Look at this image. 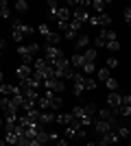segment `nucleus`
<instances>
[{
	"instance_id": "9",
	"label": "nucleus",
	"mask_w": 131,
	"mask_h": 146,
	"mask_svg": "<svg viewBox=\"0 0 131 146\" xmlns=\"http://www.w3.org/2000/svg\"><path fill=\"white\" fill-rule=\"evenodd\" d=\"M72 81H74V96H81L83 92L87 90V76L83 72H76Z\"/></svg>"
},
{
	"instance_id": "13",
	"label": "nucleus",
	"mask_w": 131,
	"mask_h": 146,
	"mask_svg": "<svg viewBox=\"0 0 131 146\" xmlns=\"http://www.w3.org/2000/svg\"><path fill=\"white\" fill-rule=\"evenodd\" d=\"M118 127V124H112V122H107V120H94V131L100 135H105L109 133V131H114V129Z\"/></svg>"
},
{
	"instance_id": "25",
	"label": "nucleus",
	"mask_w": 131,
	"mask_h": 146,
	"mask_svg": "<svg viewBox=\"0 0 131 146\" xmlns=\"http://www.w3.org/2000/svg\"><path fill=\"white\" fill-rule=\"evenodd\" d=\"M24 98H29V100H35V103H37L42 96L37 94V90H24Z\"/></svg>"
},
{
	"instance_id": "14",
	"label": "nucleus",
	"mask_w": 131,
	"mask_h": 146,
	"mask_svg": "<svg viewBox=\"0 0 131 146\" xmlns=\"http://www.w3.org/2000/svg\"><path fill=\"white\" fill-rule=\"evenodd\" d=\"M120 142V135L116 133V131H109V133H105L103 135V140L98 142L100 146H114V144H118Z\"/></svg>"
},
{
	"instance_id": "27",
	"label": "nucleus",
	"mask_w": 131,
	"mask_h": 146,
	"mask_svg": "<svg viewBox=\"0 0 131 146\" xmlns=\"http://www.w3.org/2000/svg\"><path fill=\"white\" fill-rule=\"evenodd\" d=\"M9 15H11V13H9V5H7V0H2V2H0V18L7 20Z\"/></svg>"
},
{
	"instance_id": "17",
	"label": "nucleus",
	"mask_w": 131,
	"mask_h": 146,
	"mask_svg": "<svg viewBox=\"0 0 131 146\" xmlns=\"http://www.w3.org/2000/svg\"><path fill=\"white\" fill-rule=\"evenodd\" d=\"M98 120H107L112 122V124H116V113H114V109H98Z\"/></svg>"
},
{
	"instance_id": "28",
	"label": "nucleus",
	"mask_w": 131,
	"mask_h": 146,
	"mask_svg": "<svg viewBox=\"0 0 131 146\" xmlns=\"http://www.w3.org/2000/svg\"><path fill=\"white\" fill-rule=\"evenodd\" d=\"M96 74H98V81H103V83H107V81L112 79V76H109V70H107V68H100V70H98Z\"/></svg>"
},
{
	"instance_id": "16",
	"label": "nucleus",
	"mask_w": 131,
	"mask_h": 146,
	"mask_svg": "<svg viewBox=\"0 0 131 146\" xmlns=\"http://www.w3.org/2000/svg\"><path fill=\"white\" fill-rule=\"evenodd\" d=\"M90 24L92 26H107V24H112V20H109L107 13H100V15H92L90 18Z\"/></svg>"
},
{
	"instance_id": "37",
	"label": "nucleus",
	"mask_w": 131,
	"mask_h": 146,
	"mask_svg": "<svg viewBox=\"0 0 131 146\" xmlns=\"http://www.w3.org/2000/svg\"><path fill=\"white\" fill-rule=\"evenodd\" d=\"M57 146H68V140H57Z\"/></svg>"
},
{
	"instance_id": "33",
	"label": "nucleus",
	"mask_w": 131,
	"mask_h": 146,
	"mask_svg": "<svg viewBox=\"0 0 131 146\" xmlns=\"http://www.w3.org/2000/svg\"><path fill=\"white\" fill-rule=\"evenodd\" d=\"M39 33H42V35H44V37L48 35V33H50V29H48V24H39Z\"/></svg>"
},
{
	"instance_id": "1",
	"label": "nucleus",
	"mask_w": 131,
	"mask_h": 146,
	"mask_svg": "<svg viewBox=\"0 0 131 146\" xmlns=\"http://www.w3.org/2000/svg\"><path fill=\"white\" fill-rule=\"evenodd\" d=\"M70 113L81 122L83 127H90V124H94V113H98V109H96V105L90 103V105H79V107H74Z\"/></svg>"
},
{
	"instance_id": "18",
	"label": "nucleus",
	"mask_w": 131,
	"mask_h": 146,
	"mask_svg": "<svg viewBox=\"0 0 131 146\" xmlns=\"http://www.w3.org/2000/svg\"><path fill=\"white\" fill-rule=\"evenodd\" d=\"M57 120V116L55 113H50V111H42V113H39V124H42V127H46V124H50V122H55Z\"/></svg>"
},
{
	"instance_id": "8",
	"label": "nucleus",
	"mask_w": 131,
	"mask_h": 146,
	"mask_svg": "<svg viewBox=\"0 0 131 146\" xmlns=\"http://www.w3.org/2000/svg\"><path fill=\"white\" fill-rule=\"evenodd\" d=\"M0 107H2V111H5V116H20V113H18L20 107L13 103V98H9V96H2Z\"/></svg>"
},
{
	"instance_id": "2",
	"label": "nucleus",
	"mask_w": 131,
	"mask_h": 146,
	"mask_svg": "<svg viewBox=\"0 0 131 146\" xmlns=\"http://www.w3.org/2000/svg\"><path fill=\"white\" fill-rule=\"evenodd\" d=\"M37 107L42 111H57V109H61V107H63V100L57 96L55 92H46V94L37 100Z\"/></svg>"
},
{
	"instance_id": "32",
	"label": "nucleus",
	"mask_w": 131,
	"mask_h": 146,
	"mask_svg": "<svg viewBox=\"0 0 131 146\" xmlns=\"http://www.w3.org/2000/svg\"><path fill=\"white\" fill-rule=\"evenodd\" d=\"M125 22H127V26H131V5L127 7V11H125Z\"/></svg>"
},
{
	"instance_id": "19",
	"label": "nucleus",
	"mask_w": 131,
	"mask_h": 146,
	"mask_svg": "<svg viewBox=\"0 0 131 146\" xmlns=\"http://www.w3.org/2000/svg\"><path fill=\"white\" fill-rule=\"evenodd\" d=\"M90 7H92L94 11H96V15H100V13H105V9L109 7V2H105V0H94Z\"/></svg>"
},
{
	"instance_id": "34",
	"label": "nucleus",
	"mask_w": 131,
	"mask_h": 146,
	"mask_svg": "<svg viewBox=\"0 0 131 146\" xmlns=\"http://www.w3.org/2000/svg\"><path fill=\"white\" fill-rule=\"evenodd\" d=\"M87 90H90V92L96 90V81H94V79H87Z\"/></svg>"
},
{
	"instance_id": "5",
	"label": "nucleus",
	"mask_w": 131,
	"mask_h": 146,
	"mask_svg": "<svg viewBox=\"0 0 131 146\" xmlns=\"http://www.w3.org/2000/svg\"><path fill=\"white\" fill-rule=\"evenodd\" d=\"M11 29H13V39H15V42H22V37H24V35H33V33H35L33 26L22 24L20 20H13V22H11Z\"/></svg>"
},
{
	"instance_id": "12",
	"label": "nucleus",
	"mask_w": 131,
	"mask_h": 146,
	"mask_svg": "<svg viewBox=\"0 0 131 146\" xmlns=\"http://www.w3.org/2000/svg\"><path fill=\"white\" fill-rule=\"evenodd\" d=\"M0 94H5V96H9V98H15V96H22L24 90L18 87V85H7V83H2V85H0Z\"/></svg>"
},
{
	"instance_id": "30",
	"label": "nucleus",
	"mask_w": 131,
	"mask_h": 146,
	"mask_svg": "<svg viewBox=\"0 0 131 146\" xmlns=\"http://www.w3.org/2000/svg\"><path fill=\"white\" fill-rule=\"evenodd\" d=\"M105 85H107V90H109V92H118V81L114 79V76H112L109 81H107Z\"/></svg>"
},
{
	"instance_id": "20",
	"label": "nucleus",
	"mask_w": 131,
	"mask_h": 146,
	"mask_svg": "<svg viewBox=\"0 0 131 146\" xmlns=\"http://www.w3.org/2000/svg\"><path fill=\"white\" fill-rule=\"evenodd\" d=\"M94 44H96V48H103V46H107V29H103L98 35H96Z\"/></svg>"
},
{
	"instance_id": "4",
	"label": "nucleus",
	"mask_w": 131,
	"mask_h": 146,
	"mask_svg": "<svg viewBox=\"0 0 131 146\" xmlns=\"http://www.w3.org/2000/svg\"><path fill=\"white\" fill-rule=\"evenodd\" d=\"M39 50V44H26V46H18V55L22 57V63H35V52Z\"/></svg>"
},
{
	"instance_id": "6",
	"label": "nucleus",
	"mask_w": 131,
	"mask_h": 146,
	"mask_svg": "<svg viewBox=\"0 0 131 146\" xmlns=\"http://www.w3.org/2000/svg\"><path fill=\"white\" fill-rule=\"evenodd\" d=\"M85 133H87L85 127H83L79 120H74L72 124L66 127V137H68V140H81V137H85Z\"/></svg>"
},
{
	"instance_id": "23",
	"label": "nucleus",
	"mask_w": 131,
	"mask_h": 146,
	"mask_svg": "<svg viewBox=\"0 0 131 146\" xmlns=\"http://www.w3.org/2000/svg\"><path fill=\"white\" fill-rule=\"evenodd\" d=\"M76 118L72 116V113H61V116H57V122L59 124H63V127H68V124H72Z\"/></svg>"
},
{
	"instance_id": "26",
	"label": "nucleus",
	"mask_w": 131,
	"mask_h": 146,
	"mask_svg": "<svg viewBox=\"0 0 131 146\" xmlns=\"http://www.w3.org/2000/svg\"><path fill=\"white\" fill-rule=\"evenodd\" d=\"M83 57H85V61H92L94 63V59L98 57V52H96V48H87L85 52H83Z\"/></svg>"
},
{
	"instance_id": "7",
	"label": "nucleus",
	"mask_w": 131,
	"mask_h": 146,
	"mask_svg": "<svg viewBox=\"0 0 131 146\" xmlns=\"http://www.w3.org/2000/svg\"><path fill=\"white\" fill-rule=\"evenodd\" d=\"M107 105H109V109H114V113H120V109L125 107V103H122V94H118V92H109V94H107Z\"/></svg>"
},
{
	"instance_id": "24",
	"label": "nucleus",
	"mask_w": 131,
	"mask_h": 146,
	"mask_svg": "<svg viewBox=\"0 0 131 146\" xmlns=\"http://www.w3.org/2000/svg\"><path fill=\"white\" fill-rule=\"evenodd\" d=\"M74 46H76V48H87V46H90V37H87V35H79L74 39Z\"/></svg>"
},
{
	"instance_id": "10",
	"label": "nucleus",
	"mask_w": 131,
	"mask_h": 146,
	"mask_svg": "<svg viewBox=\"0 0 131 146\" xmlns=\"http://www.w3.org/2000/svg\"><path fill=\"white\" fill-rule=\"evenodd\" d=\"M44 87H46V92H55V94L66 92V85H63L61 79H46L44 81Z\"/></svg>"
},
{
	"instance_id": "11",
	"label": "nucleus",
	"mask_w": 131,
	"mask_h": 146,
	"mask_svg": "<svg viewBox=\"0 0 131 146\" xmlns=\"http://www.w3.org/2000/svg\"><path fill=\"white\" fill-rule=\"evenodd\" d=\"M44 52H46V59H48V61L66 59V55H63V50L59 48V46H46V48H44Z\"/></svg>"
},
{
	"instance_id": "39",
	"label": "nucleus",
	"mask_w": 131,
	"mask_h": 146,
	"mask_svg": "<svg viewBox=\"0 0 131 146\" xmlns=\"http://www.w3.org/2000/svg\"><path fill=\"white\" fill-rule=\"evenodd\" d=\"M129 142H131V135H129Z\"/></svg>"
},
{
	"instance_id": "38",
	"label": "nucleus",
	"mask_w": 131,
	"mask_h": 146,
	"mask_svg": "<svg viewBox=\"0 0 131 146\" xmlns=\"http://www.w3.org/2000/svg\"><path fill=\"white\" fill-rule=\"evenodd\" d=\"M87 146H100V144H94V142H92V144H87Z\"/></svg>"
},
{
	"instance_id": "21",
	"label": "nucleus",
	"mask_w": 131,
	"mask_h": 146,
	"mask_svg": "<svg viewBox=\"0 0 131 146\" xmlns=\"http://www.w3.org/2000/svg\"><path fill=\"white\" fill-rule=\"evenodd\" d=\"M70 63H72L74 68H83V66H85V57H83V52H74L72 59H70Z\"/></svg>"
},
{
	"instance_id": "36",
	"label": "nucleus",
	"mask_w": 131,
	"mask_h": 146,
	"mask_svg": "<svg viewBox=\"0 0 131 146\" xmlns=\"http://www.w3.org/2000/svg\"><path fill=\"white\" fill-rule=\"evenodd\" d=\"M122 103H125V105H131V94H125V96H122Z\"/></svg>"
},
{
	"instance_id": "35",
	"label": "nucleus",
	"mask_w": 131,
	"mask_h": 146,
	"mask_svg": "<svg viewBox=\"0 0 131 146\" xmlns=\"http://www.w3.org/2000/svg\"><path fill=\"white\" fill-rule=\"evenodd\" d=\"M107 68H118V59H107Z\"/></svg>"
},
{
	"instance_id": "15",
	"label": "nucleus",
	"mask_w": 131,
	"mask_h": 146,
	"mask_svg": "<svg viewBox=\"0 0 131 146\" xmlns=\"http://www.w3.org/2000/svg\"><path fill=\"white\" fill-rule=\"evenodd\" d=\"M15 74H18L20 81H26V79H31V76H35V70H31L26 63H22L20 68H15Z\"/></svg>"
},
{
	"instance_id": "3",
	"label": "nucleus",
	"mask_w": 131,
	"mask_h": 146,
	"mask_svg": "<svg viewBox=\"0 0 131 146\" xmlns=\"http://www.w3.org/2000/svg\"><path fill=\"white\" fill-rule=\"evenodd\" d=\"M48 7H50V15L57 22H70L72 20V11H70L68 7H57L55 0H48Z\"/></svg>"
},
{
	"instance_id": "22",
	"label": "nucleus",
	"mask_w": 131,
	"mask_h": 146,
	"mask_svg": "<svg viewBox=\"0 0 131 146\" xmlns=\"http://www.w3.org/2000/svg\"><path fill=\"white\" fill-rule=\"evenodd\" d=\"M44 39H46V46H57V42H59L61 37H59V33H57V31H50Z\"/></svg>"
},
{
	"instance_id": "31",
	"label": "nucleus",
	"mask_w": 131,
	"mask_h": 146,
	"mask_svg": "<svg viewBox=\"0 0 131 146\" xmlns=\"http://www.w3.org/2000/svg\"><path fill=\"white\" fill-rule=\"evenodd\" d=\"M15 9H18L20 13H24L26 9H29V2H26V0H18V2H15Z\"/></svg>"
},
{
	"instance_id": "29",
	"label": "nucleus",
	"mask_w": 131,
	"mask_h": 146,
	"mask_svg": "<svg viewBox=\"0 0 131 146\" xmlns=\"http://www.w3.org/2000/svg\"><path fill=\"white\" fill-rule=\"evenodd\" d=\"M81 70H83V74L87 76V74H94V70H96V68H94V63H92V61H85V66H83Z\"/></svg>"
}]
</instances>
